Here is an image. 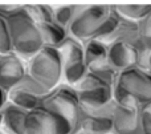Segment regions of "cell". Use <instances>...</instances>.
<instances>
[{"label":"cell","mask_w":151,"mask_h":134,"mask_svg":"<svg viewBox=\"0 0 151 134\" xmlns=\"http://www.w3.org/2000/svg\"><path fill=\"white\" fill-rule=\"evenodd\" d=\"M117 11L123 17L131 19V20H141L151 11V5H118Z\"/></svg>","instance_id":"cell-17"},{"label":"cell","mask_w":151,"mask_h":134,"mask_svg":"<svg viewBox=\"0 0 151 134\" xmlns=\"http://www.w3.org/2000/svg\"><path fill=\"white\" fill-rule=\"evenodd\" d=\"M90 72H93V73L97 74L101 80H104L105 82H107V84H110V85L115 84V80H117L118 73H119V72H118L117 69L113 68L107 61L104 64H101V65L96 66V68L90 69Z\"/></svg>","instance_id":"cell-20"},{"label":"cell","mask_w":151,"mask_h":134,"mask_svg":"<svg viewBox=\"0 0 151 134\" xmlns=\"http://www.w3.org/2000/svg\"><path fill=\"white\" fill-rule=\"evenodd\" d=\"M27 73L52 90L64 82L63 57L57 47L44 45L39 52L27 60Z\"/></svg>","instance_id":"cell-2"},{"label":"cell","mask_w":151,"mask_h":134,"mask_svg":"<svg viewBox=\"0 0 151 134\" xmlns=\"http://www.w3.org/2000/svg\"><path fill=\"white\" fill-rule=\"evenodd\" d=\"M78 8L80 7H60L57 9H53V20L68 29L69 24L72 23L74 16L77 15Z\"/></svg>","instance_id":"cell-19"},{"label":"cell","mask_w":151,"mask_h":134,"mask_svg":"<svg viewBox=\"0 0 151 134\" xmlns=\"http://www.w3.org/2000/svg\"><path fill=\"white\" fill-rule=\"evenodd\" d=\"M113 7L109 5H91L81 7L77 15L68 27V33L77 40L85 43L96 36V32L109 16Z\"/></svg>","instance_id":"cell-6"},{"label":"cell","mask_w":151,"mask_h":134,"mask_svg":"<svg viewBox=\"0 0 151 134\" xmlns=\"http://www.w3.org/2000/svg\"><path fill=\"white\" fill-rule=\"evenodd\" d=\"M107 134H115V133H114V132H111V133H107Z\"/></svg>","instance_id":"cell-26"},{"label":"cell","mask_w":151,"mask_h":134,"mask_svg":"<svg viewBox=\"0 0 151 134\" xmlns=\"http://www.w3.org/2000/svg\"><path fill=\"white\" fill-rule=\"evenodd\" d=\"M77 134H83V133H82V132H80V133H77Z\"/></svg>","instance_id":"cell-27"},{"label":"cell","mask_w":151,"mask_h":134,"mask_svg":"<svg viewBox=\"0 0 151 134\" xmlns=\"http://www.w3.org/2000/svg\"><path fill=\"white\" fill-rule=\"evenodd\" d=\"M27 74V61L15 52H0V88L9 92Z\"/></svg>","instance_id":"cell-10"},{"label":"cell","mask_w":151,"mask_h":134,"mask_svg":"<svg viewBox=\"0 0 151 134\" xmlns=\"http://www.w3.org/2000/svg\"><path fill=\"white\" fill-rule=\"evenodd\" d=\"M7 23L9 28L12 52L25 61L44 47L39 25L29 15L27 8L17 7V9L7 16Z\"/></svg>","instance_id":"cell-1"},{"label":"cell","mask_w":151,"mask_h":134,"mask_svg":"<svg viewBox=\"0 0 151 134\" xmlns=\"http://www.w3.org/2000/svg\"><path fill=\"white\" fill-rule=\"evenodd\" d=\"M81 132L83 134H107L113 132V117L98 116L83 110L81 121Z\"/></svg>","instance_id":"cell-14"},{"label":"cell","mask_w":151,"mask_h":134,"mask_svg":"<svg viewBox=\"0 0 151 134\" xmlns=\"http://www.w3.org/2000/svg\"><path fill=\"white\" fill-rule=\"evenodd\" d=\"M83 52H85V63L89 71L107 61V44L102 40H86L83 43Z\"/></svg>","instance_id":"cell-15"},{"label":"cell","mask_w":151,"mask_h":134,"mask_svg":"<svg viewBox=\"0 0 151 134\" xmlns=\"http://www.w3.org/2000/svg\"><path fill=\"white\" fill-rule=\"evenodd\" d=\"M11 37L9 28H8L7 17L0 13V52H11Z\"/></svg>","instance_id":"cell-21"},{"label":"cell","mask_w":151,"mask_h":134,"mask_svg":"<svg viewBox=\"0 0 151 134\" xmlns=\"http://www.w3.org/2000/svg\"><path fill=\"white\" fill-rule=\"evenodd\" d=\"M80 132L68 117L41 104L27 112L25 134H77Z\"/></svg>","instance_id":"cell-3"},{"label":"cell","mask_w":151,"mask_h":134,"mask_svg":"<svg viewBox=\"0 0 151 134\" xmlns=\"http://www.w3.org/2000/svg\"><path fill=\"white\" fill-rule=\"evenodd\" d=\"M113 132L115 134H141L138 108L118 105L113 113Z\"/></svg>","instance_id":"cell-12"},{"label":"cell","mask_w":151,"mask_h":134,"mask_svg":"<svg viewBox=\"0 0 151 134\" xmlns=\"http://www.w3.org/2000/svg\"><path fill=\"white\" fill-rule=\"evenodd\" d=\"M139 132L141 134H151V100L138 105Z\"/></svg>","instance_id":"cell-18"},{"label":"cell","mask_w":151,"mask_h":134,"mask_svg":"<svg viewBox=\"0 0 151 134\" xmlns=\"http://www.w3.org/2000/svg\"><path fill=\"white\" fill-rule=\"evenodd\" d=\"M115 86L125 90L139 104L151 100V69L134 65L121 71L115 80Z\"/></svg>","instance_id":"cell-8"},{"label":"cell","mask_w":151,"mask_h":134,"mask_svg":"<svg viewBox=\"0 0 151 134\" xmlns=\"http://www.w3.org/2000/svg\"><path fill=\"white\" fill-rule=\"evenodd\" d=\"M0 134H12V133H9L7 129H4L3 126H0Z\"/></svg>","instance_id":"cell-24"},{"label":"cell","mask_w":151,"mask_h":134,"mask_svg":"<svg viewBox=\"0 0 151 134\" xmlns=\"http://www.w3.org/2000/svg\"><path fill=\"white\" fill-rule=\"evenodd\" d=\"M138 29L142 40L149 49V48H151V11L145 17L138 20Z\"/></svg>","instance_id":"cell-22"},{"label":"cell","mask_w":151,"mask_h":134,"mask_svg":"<svg viewBox=\"0 0 151 134\" xmlns=\"http://www.w3.org/2000/svg\"><path fill=\"white\" fill-rule=\"evenodd\" d=\"M39 31L41 33L44 45H50V47H58L68 36V29L64 28L63 25L55 20L48 21H40L37 23Z\"/></svg>","instance_id":"cell-16"},{"label":"cell","mask_w":151,"mask_h":134,"mask_svg":"<svg viewBox=\"0 0 151 134\" xmlns=\"http://www.w3.org/2000/svg\"><path fill=\"white\" fill-rule=\"evenodd\" d=\"M0 126H1V112H0Z\"/></svg>","instance_id":"cell-25"},{"label":"cell","mask_w":151,"mask_h":134,"mask_svg":"<svg viewBox=\"0 0 151 134\" xmlns=\"http://www.w3.org/2000/svg\"><path fill=\"white\" fill-rule=\"evenodd\" d=\"M1 126L12 134H25V109L7 101L1 108Z\"/></svg>","instance_id":"cell-13"},{"label":"cell","mask_w":151,"mask_h":134,"mask_svg":"<svg viewBox=\"0 0 151 134\" xmlns=\"http://www.w3.org/2000/svg\"><path fill=\"white\" fill-rule=\"evenodd\" d=\"M107 63L118 72L134 65H139L141 53L123 40H115L107 44Z\"/></svg>","instance_id":"cell-11"},{"label":"cell","mask_w":151,"mask_h":134,"mask_svg":"<svg viewBox=\"0 0 151 134\" xmlns=\"http://www.w3.org/2000/svg\"><path fill=\"white\" fill-rule=\"evenodd\" d=\"M57 48L63 57L64 82L74 86L89 72L88 65L85 63L83 43L68 35L66 39Z\"/></svg>","instance_id":"cell-5"},{"label":"cell","mask_w":151,"mask_h":134,"mask_svg":"<svg viewBox=\"0 0 151 134\" xmlns=\"http://www.w3.org/2000/svg\"><path fill=\"white\" fill-rule=\"evenodd\" d=\"M41 105L48 106V108L64 114L81 130L83 108L81 105L77 90L73 85H69L66 82L57 85L42 97Z\"/></svg>","instance_id":"cell-4"},{"label":"cell","mask_w":151,"mask_h":134,"mask_svg":"<svg viewBox=\"0 0 151 134\" xmlns=\"http://www.w3.org/2000/svg\"><path fill=\"white\" fill-rule=\"evenodd\" d=\"M49 90L27 73L12 89L8 92V101L25 110H31L39 106Z\"/></svg>","instance_id":"cell-9"},{"label":"cell","mask_w":151,"mask_h":134,"mask_svg":"<svg viewBox=\"0 0 151 134\" xmlns=\"http://www.w3.org/2000/svg\"><path fill=\"white\" fill-rule=\"evenodd\" d=\"M74 88L83 110L101 108L113 100V85L105 82L90 71Z\"/></svg>","instance_id":"cell-7"},{"label":"cell","mask_w":151,"mask_h":134,"mask_svg":"<svg viewBox=\"0 0 151 134\" xmlns=\"http://www.w3.org/2000/svg\"><path fill=\"white\" fill-rule=\"evenodd\" d=\"M7 101H8V93L0 88V110H1V108L7 104Z\"/></svg>","instance_id":"cell-23"}]
</instances>
